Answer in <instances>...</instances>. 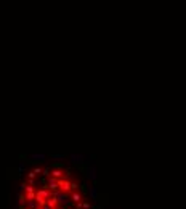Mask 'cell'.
Returning a JSON list of instances; mask_svg holds the SVG:
<instances>
[{
  "label": "cell",
  "instance_id": "obj_4",
  "mask_svg": "<svg viewBox=\"0 0 186 209\" xmlns=\"http://www.w3.org/2000/svg\"><path fill=\"white\" fill-rule=\"evenodd\" d=\"M76 209H77V208H76Z\"/></svg>",
  "mask_w": 186,
  "mask_h": 209
},
{
  "label": "cell",
  "instance_id": "obj_1",
  "mask_svg": "<svg viewBox=\"0 0 186 209\" xmlns=\"http://www.w3.org/2000/svg\"><path fill=\"white\" fill-rule=\"evenodd\" d=\"M37 196H40V198H44V199H47V201H48L50 198H53V196H55V193H53L51 190L44 188V187H42V188H37Z\"/></svg>",
  "mask_w": 186,
  "mask_h": 209
},
{
  "label": "cell",
  "instance_id": "obj_3",
  "mask_svg": "<svg viewBox=\"0 0 186 209\" xmlns=\"http://www.w3.org/2000/svg\"><path fill=\"white\" fill-rule=\"evenodd\" d=\"M71 199H72L76 204H77V203H82V195L79 193V191H74V193L71 195Z\"/></svg>",
  "mask_w": 186,
  "mask_h": 209
},
{
  "label": "cell",
  "instance_id": "obj_2",
  "mask_svg": "<svg viewBox=\"0 0 186 209\" xmlns=\"http://www.w3.org/2000/svg\"><path fill=\"white\" fill-rule=\"evenodd\" d=\"M58 187H59V191H61V193H67V191H71V182H69V180H63V179H59V180H58Z\"/></svg>",
  "mask_w": 186,
  "mask_h": 209
}]
</instances>
